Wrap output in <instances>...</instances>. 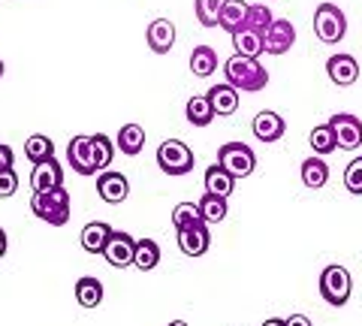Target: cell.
I'll use <instances>...</instances> for the list:
<instances>
[{"label": "cell", "mask_w": 362, "mask_h": 326, "mask_svg": "<svg viewBox=\"0 0 362 326\" xmlns=\"http://www.w3.org/2000/svg\"><path fill=\"white\" fill-rule=\"evenodd\" d=\"M223 76H226V85H233L235 91H247V94H257L269 85V70L259 64V58H245V54L226 58Z\"/></svg>", "instance_id": "cell-1"}, {"label": "cell", "mask_w": 362, "mask_h": 326, "mask_svg": "<svg viewBox=\"0 0 362 326\" xmlns=\"http://www.w3.org/2000/svg\"><path fill=\"white\" fill-rule=\"evenodd\" d=\"M30 211L37 215L40 221H45L49 227H64L73 215V202H70V190L64 185L61 187H52V190H42V194H33L30 197Z\"/></svg>", "instance_id": "cell-2"}, {"label": "cell", "mask_w": 362, "mask_h": 326, "mask_svg": "<svg viewBox=\"0 0 362 326\" xmlns=\"http://www.w3.org/2000/svg\"><path fill=\"white\" fill-rule=\"evenodd\" d=\"M320 296L326 305H332V308H344L347 302H350V293H354V278H350V272L344 266H326L323 272H320Z\"/></svg>", "instance_id": "cell-3"}, {"label": "cell", "mask_w": 362, "mask_h": 326, "mask_svg": "<svg viewBox=\"0 0 362 326\" xmlns=\"http://www.w3.org/2000/svg\"><path fill=\"white\" fill-rule=\"evenodd\" d=\"M157 166L166 173V175H187V173H194V166H197V157L194 151H190V145H185L181 139H166L157 145Z\"/></svg>", "instance_id": "cell-4"}, {"label": "cell", "mask_w": 362, "mask_h": 326, "mask_svg": "<svg viewBox=\"0 0 362 326\" xmlns=\"http://www.w3.org/2000/svg\"><path fill=\"white\" fill-rule=\"evenodd\" d=\"M314 33L320 42H326V46H335V42H341L344 33H347V16L335 4H320L314 13Z\"/></svg>", "instance_id": "cell-5"}, {"label": "cell", "mask_w": 362, "mask_h": 326, "mask_svg": "<svg viewBox=\"0 0 362 326\" xmlns=\"http://www.w3.org/2000/svg\"><path fill=\"white\" fill-rule=\"evenodd\" d=\"M218 163L235 178V182H239V178H247L257 170V157L251 151V145H245V142H223L218 149Z\"/></svg>", "instance_id": "cell-6"}, {"label": "cell", "mask_w": 362, "mask_h": 326, "mask_svg": "<svg viewBox=\"0 0 362 326\" xmlns=\"http://www.w3.org/2000/svg\"><path fill=\"white\" fill-rule=\"evenodd\" d=\"M326 124L332 127L335 145L341 151H356L362 145V121L356 115H350V112H338V115H332Z\"/></svg>", "instance_id": "cell-7"}, {"label": "cell", "mask_w": 362, "mask_h": 326, "mask_svg": "<svg viewBox=\"0 0 362 326\" xmlns=\"http://www.w3.org/2000/svg\"><path fill=\"white\" fill-rule=\"evenodd\" d=\"M296 42V28L290 18H272V25L263 30V52L266 54H287Z\"/></svg>", "instance_id": "cell-8"}, {"label": "cell", "mask_w": 362, "mask_h": 326, "mask_svg": "<svg viewBox=\"0 0 362 326\" xmlns=\"http://www.w3.org/2000/svg\"><path fill=\"white\" fill-rule=\"evenodd\" d=\"M133 248H136V239L130 233L112 230L106 248H103V257L112 269H127V266H133Z\"/></svg>", "instance_id": "cell-9"}, {"label": "cell", "mask_w": 362, "mask_h": 326, "mask_svg": "<svg viewBox=\"0 0 362 326\" xmlns=\"http://www.w3.org/2000/svg\"><path fill=\"white\" fill-rule=\"evenodd\" d=\"M178 233V248L185 257H202L211 245V233H209V223L199 221V223H190V227H181Z\"/></svg>", "instance_id": "cell-10"}, {"label": "cell", "mask_w": 362, "mask_h": 326, "mask_svg": "<svg viewBox=\"0 0 362 326\" xmlns=\"http://www.w3.org/2000/svg\"><path fill=\"white\" fill-rule=\"evenodd\" d=\"M97 194L103 202L109 206H121L124 199L130 197V182L124 173H115V170H103L97 175Z\"/></svg>", "instance_id": "cell-11"}, {"label": "cell", "mask_w": 362, "mask_h": 326, "mask_svg": "<svg viewBox=\"0 0 362 326\" xmlns=\"http://www.w3.org/2000/svg\"><path fill=\"white\" fill-rule=\"evenodd\" d=\"M326 76H329V82L338 85V88H350L359 78V64L354 54L347 52H338L332 54L329 61H326Z\"/></svg>", "instance_id": "cell-12"}, {"label": "cell", "mask_w": 362, "mask_h": 326, "mask_svg": "<svg viewBox=\"0 0 362 326\" xmlns=\"http://www.w3.org/2000/svg\"><path fill=\"white\" fill-rule=\"evenodd\" d=\"M66 161L78 175H97L94 149H90V136H73L66 145Z\"/></svg>", "instance_id": "cell-13"}, {"label": "cell", "mask_w": 362, "mask_h": 326, "mask_svg": "<svg viewBox=\"0 0 362 326\" xmlns=\"http://www.w3.org/2000/svg\"><path fill=\"white\" fill-rule=\"evenodd\" d=\"M64 185V166L49 157L42 163H33V173H30V187L33 194H42V190H52V187H61Z\"/></svg>", "instance_id": "cell-14"}, {"label": "cell", "mask_w": 362, "mask_h": 326, "mask_svg": "<svg viewBox=\"0 0 362 326\" xmlns=\"http://www.w3.org/2000/svg\"><path fill=\"white\" fill-rule=\"evenodd\" d=\"M145 40H148V49L154 54H169L175 46V25L169 18H151L148 30H145Z\"/></svg>", "instance_id": "cell-15"}, {"label": "cell", "mask_w": 362, "mask_h": 326, "mask_svg": "<svg viewBox=\"0 0 362 326\" xmlns=\"http://www.w3.org/2000/svg\"><path fill=\"white\" fill-rule=\"evenodd\" d=\"M254 136L259 142H278L281 136H284V130H287V121L278 115V112H272V109H263V112H257L254 115Z\"/></svg>", "instance_id": "cell-16"}, {"label": "cell", "mask_w": 362, "mask_h": 326, "mask_svg": "<svg viewBox=\"0 0 362 326\" xmlns=\"http://www.w3.org/2000/svg\"><path fill=\"white\" fill-rule=\"evenodd\" d=\"M209 103H211V109H214V115H233L235 109H239V91H235L233 85H214V88H209Z\"/></svg>", "instance_id": "cell-17"}, {"label": "cell", "mask_w": 362, "mask_h": 326, "mask_svg": "<svg viewBox=\"0 0 362 326\" xmlns=\"http://www.w3.org/2000/svg\"><path fill=\"white\" fill-rule=\"evenodd\" d=\"M109 235H112V227L106 221H90L82 227V235H78V239H82V248L88 254H103Z\"/></svg>", "instance_id": "cell-18"}, {"label": "cell", "mask_w": 362, "mask_h": 326, "mask_svg": "<svg viewBox=\"0 0 362 326\" xmlns=\"http://www.w3.org/2000/svg\"><path fill=\"white\" fill-rule=\"evenodd\" d=\"M115 145L121 149V154L136 157V154L145 149V127H142V124H136V121L124 124V127L118 130V136H115Z\"/></svg>", "instance_id": "cell-19"}, {"label": "cell", "mask_w": 362, "mask_h": 326, "mask_svg": "<svg viewBox=\"0 0 362 326\" xmlns=\"http://www.w3.org/2000/svg\"><path fill=\"white\" fill-rule=\"evenodd\" d=\"M76 302L82 308H97L103 302V281L94 275H85L76 281Z\"/></svg>", "instance_id": "cell-20"}, {"label": "cell", "mask_w": 362, "mask_h": 326, "mask_svg": "<svg viewBox=\"0 0 362 326\" xmlns=\"http://www.w3.org/2000/svg\"><path fill=\"white\" fill-rule=\"evenodd\" d=\"M233 187H235V178L223 170L221 163H211L209 170H206V194H214V197H230L233 194Z\"/></svg>", "instance_id": "cell-21"}, {"label": "cell", "mask_w": 362, "mask_h": 326, "mask_svg": "<svg viewBox=\"0 0 362 326\" xmlns=\"http://www.w3.org/2000/svg\"><path fill=\"white\" fill-rule=\"evenodd\" d=\"M245 16H247V4H245V0H226L223 9H221L218 28H223V30L233 37L235 30L245 28Z\"/></svg>", "instance_id": "cell-22"}, {"label": "cell", "mask_w": 362, "mask_h": 326, "mask_svg": "<svg viewBox=\"0 0 362 326\" xmlns=\"http://www.w3.org/2000/svg\"><path fill=\"white\" fill-rule=\"evenodd\" d=\"M160 263V245L154 239H136V248H133V266L142 269V272H151Z\"/></svg>", "instance_id": "cell-23"}, {"label": "cell", "mask_w": 362, "mask_h": 326, "mask_svg": "<svg viewBox=\"0 0 362 326\" xmlns=\"http://www.w3.org/2000/svg\"><path fill=\"white\" fill-rule=\"evenodd\" d=\"M233 46L235 54H245V58H259L263 54V33L251 30V28H242L233 33Z\"/></svg>", "instance_id": "cell-24"}, {"label": "cell", "mask_w": 362, "mask_h": 326, "mask_svg": "<svg viewBox=\"0 0 362 326\" xmlns=\"http://www.w3.org/2000/svg\"><path fill=\"white\" fill-rule=\"evenodd\" d=\"M214 70H218V52L211 46H197L190 52V73L197 78H209L214 76Z\"/></svg>", "instance_id": "cell-25"}, {"label": "cell", "mask_w": 362, "mask_h": 326, "mask_svg": "<svg viewBox=\"0 0 362 326\" xmlns=\"http://www.w3.org/2000/svg\"><path fill=\"white\" fill-rule=\"evenodd\" d=\"M326 182H329V166H326L323 157H308L302 161V185L311 190H320Z\"/></svg>", "instance_id": "cell-26"}, {"label": "cell", "mask_w": 362, "mask_h": 326, "mask_svg": "<svg viewBox=\"0 0 362 326\" xmlns=\"http://www.w3.org/2000/svg\"><path fill=\"white\" fill-rule=\"evenodd\" d=\"M185 115H187V121H190L194 127H209L211 121H214V109H211V103H209L206 94H197V97L187 100Z\"/></svg>", "instance_id": "cell-27"}, {"label": "cell", "mask_w": 362, "mask_h": 326, "mask_svg": "<svg viewBox=\"0 0 362 326\" xmlns=\"http://www.w3.org/2000/svg\"><path fill=\"white\" fill-rule=\"evenodd\" d=\"M25 157L30 163L49 161V157H54V142L45 136V133H33V136L25 142Z\"/></svg>", "instance_id": "cell-28"}, {"label": "cell", "mask_w": 362, "mask_h": 326, "mask_svg": "<svg viewBox=\"0 0 362 326\" xmlns=\"http://www.w3.org/2000/svg\"><path fill=\"white\" fill-rule=\"evenodd\" d=\"M197 209H199V215L206 223H221L226 218V199L223 197H214V194H202V199L197 202Z\"/></svg>", "instance_id": "cell-29"}, {"label": "cell", "mask_w": 362, "mask_h": 326, "mask_svg": "<svg viewBox=\"0 0 362 326\" xmlns=\"http://www.w3.org/2000/svg\"><path fill=\"white\" fill-rule=\"evenodd\" d=\"M90 149H94L97 173L109 170V166H112V157H115V142H112L106 133H97V136H90Z\"/></svg>", "instance_id": "cell-30"}, {"label": "cell", "mask_w": 362, "mask_h": 326, "mask_svg": "<svg viewBox=\"0 0 362 326\" xmlns=\"http://www.w3.org/2000/svg\"><path fill=\"white\" fill-rule=\"evenodd\" d=\"M223 4H226V0H194V13L199 18V25L202 28H218Z\"/></svg>", "instance_id": "cell-31"}, {"label": "cell", "mask_w": 362, "mask_h": 326, "mask_svg": "<svg viewBox=\"0 0 362 326\" xmlns=\"http://www.w3.org/2000/svg\"><path fill=\"white\" fill-rule=\"evenodd\" d=\"M308 142H311V149H314V154H317V157L332 154V151L338 149V145H335V136H332V127H329V124L314 127V130H311V136H308Z\"/></svg>", "instance_id": "cell-32"}, {"label": "cell", "mask_w": 362, "mask_h": 326, "mask_svg": "<svg viewBox=\"0 0 362 326\" xmlns=\"http://www.w3.org/2000/svg\"><path fill=\"white\" fill-rule=\"evenodd\" d=\"M272 9L266 4H247V16H245V28H251V30H259L263 33L269 25H272Z\"/></svg>", "instance_id": "cell-33"}, {"label": "cell", "mask_w": 362, "mask_h": 326, "mask_svg": "<svg viewBox=\"0 0 362 326\" xmlns=\"http://www.w3.org/2000/svg\"><path fill=\"white\" fill-rule=\"evenodd\" d=\"M202 215L197 209V202H178V206L173 209V227L181 230V227H190V223H199Z\"/></svg>", "instance_id": "cell-34"}, {"label": "cell", "mask_w": 362, "mask_h": 326, "mask_svg": "<svg viewBox=\"0 0 362 326\" xmlns=\"http://www.w3.org/2000/svg\"><path fill=\"white\" fill-rule=\"evenodd\" d=\"M344 187L354 197H362V157H354L344 170Z\"/></svg>", "instance_id": "cell-35"}, {"label": "cell", "mask_w": 362, "mask_h": 326, "mask_svg": "<svg viewBox=\"0 0 362 326\" xmlns=\"http://www.w3.org/2000/svg\"><path fill=\"white\" fill-rule=\"evenodd\" d=\"M18 190V173L9 166V170H0V199L13 197Z\"/></svg>", "instance_id": "cell-36"}, {"label": "cell", "mask_w": 362, "mask_h": 326, "mask_svg": "<svg viewBox=\"0 0 362 326\" xmlns=\"http://www.w3.org/2000/svg\"><path fill=\"white\" fill-rule=\"evenodd\" d=\"M16 163V154L9 145H0V170H9V166Z\"/></svg>", "instance_id": "cell-37"}, {"label": "cell", "mask_w": 362, "mask_h": 326, "mask_svg": "<svg viewBox=\"0 0 362 326\" xmlns=\"http://www.w3.org/2000/svg\"><path fill=\"white\" fill-rule=\"evenodd\" d=\"M284 326H314L308 314H290V318L284 320Z\"/></svg>", "instance_id": "cell-38"}, {"label": "cell", "mask_w": 362, "mask_h": 326, "mask_svg": "<svg viewBox=\"0 0 362 326\" xmlns=\"http://www.w3.org/2000/svg\"><path fill=\"white\" fill-rule=\"evenodd\" d=\"M6 245H9V242H6V230H4V227H0V257H4V254H6Z\"/></svg>", "instance_id": "cell-39"}, {"label": "cell", "mask_w": 362, "mask_h": 326, "mask_svg": "<svg viewBox=\"0 0 362 326\" xmlns=\"http://www.w3.org/2000/svg\"><path fill=\"white\" fill-rule=\"evenodd\" d=\"M263 326H284V320H281V318H269V320H263Z\"/></svg>", "instance_id": "cell-40"}, {"label": "cell", "mask_w": 362, "mask_h": 326, "mask_svg": "<svg viewBox=\"0 0 362 326\" xmlns=\"http://www.w3.org/2000/svg\"><path fill=\"white\" fill-rule=\"evenodd\" d=\"M169 326H187L185 320H173V323H169Z\"/></svg>", "instance_id": "cell-41"}, {"label": "cell", "mask_w": 362, "mask_h": 326, "mask_svg": "<svg viewBox=\"0 0 362 326\" xmlns=\"http://www.w3.org/2000/svg\"><path fill=\"white\" fill-rule=\"evenodd\" d=\"M4 70H6V66H4V61H0V76H4Z\"/></svg>", "instance_id": "cell-42"}]
</instances>
